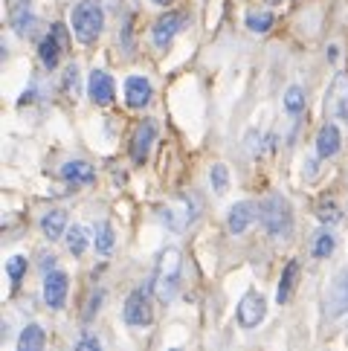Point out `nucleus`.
<instances>
[{"label": "nucleus", "mask_w": 348, "mask_h": 351, "mask_svg": "<svg viewBox=\"0 0 348 351\" xmlns=\"http://www.w3.org/2000/svg\"><path fill=\"white\" fill-rule=\"evenodd\" d=\"M316 218L322 223H337L340 221V209L331 204V200H319V206H316Z\"/></svg>", "instance_id": "cd10ccee"}, {"label": "nucleus", "mask_w": 348, "mask_h": 351, "mask_svg": "<svg viewBox=\"0 0 348 351\" xmlns=\"http://www.w3.org/2000/svg\"><path fill=\"white\" fill-rule=\"evenodd\" d=\"M6 273H9L12 285H18V282H21V276L27 273V258H23V256H12V258H9V265H6Z\"/></svg>", "instance_id": "c85d7f7f"}, {"label": "nucleus", "mask_w": 348, "mask_h": 351, "mask_svg": "<svg viewBox=\"0 0 348 351\" xmlns=\"http://www.w3.org/2000/svg\"><path fill=\"white\" fill-rule=\"evenodd\" d=\"M273 23H276V18H273L270 12H250V15H247V27L253 32H270Z\"/></svg>", "instance_id": "393cba45"}, {"label": "nucleus", "mask_w": 348, "mask_h": 351, "mask_svg": "<svg viewBox=\"0 0 348 351\" xmlns=\"http://www.w3.org/2000/svg\"><path fill=\"white\" fill-rule=\"evenodd\" d=\"M328 313L331 317H343L348 313V270L337 276V282L331 285V293H328Z\"/></svg>", "instance_id": "dca6fc26"}, {"label": "nucleus", "mask_w": 348, "mask_h": 351, "mask_svg": "<svg viewBox=\"0 0 348 351\" xmlns=\"http://www.w3.org/2000/svg\"><path fill=\"white\" fill-rule=\"evenodd\" d=\"M171 351H180V348H171Z\"/></svg>", "instance_id": "473e14b6"}, {"label": "nucleus", "mask_w": 348, "mask_h": 351, "mask_svg": "<svg viewBox=\"0 0 348 351\" xmlns=\"http://www.w3.org/2000/svg\"><path fill=\"white\" fill-rule=\"evenodd\" d=\"M264 313H267V302H264V296L250 291V293H244L241 296V302H238V322L244 325V328H256V325L264 322Z\"/></svg>", "instance_id": "1a4fd4ad"}, {"label": "nucleus", "mask_w": 348, "mask_h": 351, "mask_svg": "<svg viewBox=\"0 0 348 351\" xmlns=\"http://www.w3.org/2000/svg\"><path fill=\"white\" fill-rule=\"evenodd\" d=\"M76 351H102V343H99L96 334H82L76 343Z\"/></svg>", "instance_id": "c756f323"}, {"label": "nucleus", "mask_w": 348, "mask_h": 351, "mask_svg": "<svg viewBox=\"0 0 348 351\" xmlns=\"http://www.w3.org/2000/svg\"><path fill=\"white\" fill-rule=\"evenodd\" d=\"M47 346V334L41 325H27V328L21 331V340H18V351H44Z\"/></svg>", "instance_id": "aec40b11"}, {"label": "nucleus", "mask_w": 348, "mask_h": 351, "mask_svg": "<svg viewBox=\"0 0 348 351\" xmlns=\"http://www.w3.org/2000/svg\"><path fill=\"white\" fill-rule=\"evenodd\" d=\"M163 215H166L163 221L169 223L171 230H186L197 215V200L195 197H180V200H174Z\"/></svg>", "instance_id": "9b49d317"}, {"label": "nucleus", "mask_w": 348, "mask_h": 351, "mask_svg": "<svg viewBox=\"0 0 348 351\" xmlns=\"http://www.w3.org/2000/svg\"><path fill=\"white\" fill-rule=\"evenodd\" d=\"M76 84H79V70H76V67H70V70H67V76H64V87L76 93Z\"/></svg>", "instance_id": "7c9ffc66"}, {"label": "nucleus", "mask_w": 348, "mask_h": 351, "mask_svg": "<svg viewBox=\"0 0 348 351\" xmlns=\"http://www.w3.org/2000/svg\"><path fill=\"white\" fill-rule=\"evenodd\" d=\"M151 82H148L145 76H128L125 79V102L131 108H145L148 102H151Z\"/></svg>", "instance_id": "4468645a"}, {"label": "nucleus", "mask_w": 348, "mask_h": 351, "mask_svg": "<svg viewBox=\"0 0 348 351\" xmlns=\"http://www.w3.org/2000/svg\"><path fill=\"white\" fill-rule=\"evenodd\" d=\"M114 79L108 76L105 70H93L90 79H87V96H90V102L108 108L110 102H114Z\"/></svg>", "instance_id": "f8f14e48"}, {"label": "nucleus", "mask_w": 348, "mask_h": 351, "mask_svg": "<svg viewBox=\"0 0 348 351\" xmlns=\"http://www.w3.org/2000/svg\"><path fill=\"white\" fill-rule=\"evenodd\" d=\"M258 218V206L250 204V200H238L229 212H227V230L232 235H241L244 230L253 227V221Z\"/></svg>", "instance_id": "ddd939ff"}, {"label": "nucleus", "mask_w": 348, "mask_h": 351, "mask_svg": "<svg viewBox=\"0 0 348 351\" xmlns=\"http://www.w3.org/2000/svg\"><path fill=\"white\" fill-rule=\"evenodd\" d=\"M337 152H340V128L328 122V125H322L319 134H316V154L328 160V157H334Z\"/></svg>", "instance_id": "a211bd4d"}, {"label": "nucleus", "mask_w": 348, "mask_h": 351, "mask_svg": "<svg viewBox=\"0 0 348 351\" xmlns=\"http://www.w3.org/2000/svg\"><path fill=\"white\" fill-rule=\"evenodd\" d=\"M183 15L180 12H166V15H160L154 21V27H151V41L157 49H166L171 41H174V35H177L183 29Z\"/></svg>", "instance_id": "0eeeda50"}, {"label": "nucleus", "mask_w": 348, "mask_h": 351, "mask_svg": "<svg viewBox=\"0 0 348 351\" xmlns=\"http://www.w3.org/2000/svg\"><path fill=\"white\" fill-rule=\"evenodd\" d=\"M154 3H157V6H169V3H171V0H154Z\"/></svg>", "instance_id": "2f4dec72"}, {"label": "nucleus", "mask_w": 348, "mask_h": 351, "mask_svg": "<svg viewBox=\"0 0 348 351\" xmlns=\"http://www.w3.org/2000/svg\"><path fill=\"white\" fill-rule=\"evenodd\" d=\"M122 317H125V322L134 325V328H145V325H151V319H154L151 293H148L145 287L131 291L128 299H125V308H122Z\"/></svg>", "instance_id": "20e7f679"}, {"label": "nucleus", "mask_w": 348, "mask_h": 351, "mask_svg": "<svg viewBox=\"0 0 348 351\" xmlns=\"http://www.w3.org/2000/svg\"><path fill=\"white\" fill-rule=\"evenodd\" d=\"M209 180H212V189L221 195V192H227V186H229V171L223 162H215L212 171H209Z\"/></svg>", "instance_id": "bb28decb"}, {"label": "nucleus", "mask_w": 348, "mask_h": 351, "mask_svg": "<svg viewBox=\"0 0 348 351\" xmlns=\"http://www.w3.org/2000/svg\"><path fill=\"white\" fill-rule=\"evenodd\" d=\"M41 232L49 241H58L61 235H67V212L64 209H49L41 218Z\"/></svg>", "instance_id": "6ab92c4d"}, {"label": "nucleus", "mask_w": 348, "mask_h": 351, "mask_svg": "<svg viewBox=\"0 0 348 351\" xmlns=\"http://www.w3.org/2000/svg\"><path fill=\"white\" fill-rule=\"evenodd\" d=\"M70 23H73V35L79 44H93L105 27V12L96 0H82L73 6L70 12Z\"/></svg>", "instance_id": "f03ea898"}, {"label": "nucleus", "mask_w": 348, "mask_h": 351, "mask_svg": "<svg viewBox=\"0 0 348 351\" xmlns=\"http://www.w3.org/2000/svg\"><path fill=\"white\" fill-rule=\"evenodd\" d=\"M67 47V29L61 23H53V29L44 35V41L38 44V58L47 70H55L58 61H61V53Z\"/></svg>", "instance_id": "39448f33"}, {"label": "nucleus", "mask_w": 348, "mask_h": 351, "mask_svg": "<svg viewBox=\"0 0 348 351\" xmlns=\"http://www.w3.org/2000/svg\"><path fill=\"white\" fill-rule=\"evenodd\" d=\"M93 244H96V253L99 256H110L114 253V247H116V235H114V227H110L108 221H102L96 227V238H93Z\"/></svg>", "instance_id": "412c9836"}, {"label": "nucleus", "mask_w": 348, "mask_h": 351, "mask_svg": "<svg viewBox=\"0 0 348 351\" xmlns=\"http://www.w3.org/2000/svg\"><path fill=\"white\" fill-rule=\"evenodd\" d=\"M9 23H12V29H15L18 35H29L35 29V12H32L29 0H18V3L12 6Z\"/></svg>", "instance_id": "2eb2a0df"}, {"label": "nucleus", "mask_w": 348, "mask_h": 351, "mask_svg": "<svg viewBox=\"0 0 348 351\" xmlns=\"http://www.w3.org/2000/svg\"><path fill=\"white\" fill-rule=\"evenodd\" d=\"M325 114L348 119V73H337L325 93Z\"/></svg>", "instance_id": "423d86ee"}, {"label": "nucleus", "mask_w": 348, "mask_h": 351, "mask_svg": "<svg viewBox=\"0 0 348 351\" xmlns=\"http://www.w3.org/2000/svg\"><path fill=\"white\" fill-rule=\"evenodd\" d=\"M154 136H157V125L151 119H145V122L136 125V131L131 136V160L136 162V166H142V162L148 160V154H151Z\"/></svg>", "instance_id": "6e6552de"}, {"label": "nucleus", "mask_w": 348, "mask_h": 351, "mask_svg": "<svg viewBox=\"0 0 348 351\" xmlns=\"http://www.w3.org/2000/svg\"><path fill=\"white\" fill-rule=\"evenodd\" d=\"M61 178L73 186H87V183H93L96 171L90 162H84V160H67L64 166H61Z\"/></svg>", "instance_id": "f3484780"}, {"label": "nucleus", "mask_w": 348, "mask_h": 351, "mask_svg": "<svg viewBox=\"0 0 348 351\" xmlns=\"http://www.w3.org/2000/svg\"><path fill=\"white\" fill-rule=\"evenodd\" d=\"M258 218H261V227H264V232L270 238H288L290 235L293 212H290V204L282 195H270V197L261 200Z\"/></svg>", "instance_id": "7ed1b4c3"}, {"label": "nucleus", "mask_w": 348, "mask_h": 351, "mask_svg": "<svg viewBox=\"0 0 348 351\" xmlns=\"http://www.w3.org/2000/svg\"><path fill=\"white\" fill-rule=\"evenodd\" d=\"M296 279H299V265H296V261H290V265L284 267V273H282V279H279V291H276V299H279L282 305H284V302H288V299H290Z\"/></svg>", "instance_id": "4be33fe9"}, {"label": "nucleus", "mask_w": 348, "mask_h": 351, "mask_svg": "<svg viewBox=\"0 0 348 351\" xmlns=\"http://www.w3.org/2000/svg\"><path fill=\"white\" fill-rule=\"evenodd\" d=\"M64 238H67V250H70L73 256H82L84 250H87V232L79 227V223H73Z\"/></svg>", "instance_id": "b1692460"}, {"label": "nucleus", "mask_w": 348, "mask_h": 351, "mask_svg": "<svg viewBox=\"0 0 348 351\" xmlns=\"http://www.w3.org/2000/svg\"><path fill=\"white\" fill-rule=\"evenodd\" d=\"M180 276H183V256L177 247H166L157 258V267H154V296L160 302H171L177 296V287H180Z\"/></svg>", "instance_id": "f257e3e1"}, {"label": "nucleus", "mask_w": 348, "mask_h": 351, "mask_svg": "<svg viewBox=\"0 0 348 351\" xmlns=\"http://www.w3.org/2000/svg\"><path fill=\"white\" fill-rule=\"evenodd\" d=\"M334 250H337V238H334L328 230L316 232L314 241H310V253H314V258H328Z\"/></svg>", "instance_id": "5701e85b"}, {"label": "nucleus", "mask_w": 348, "mask_h": 351, "mask_svg": "<svg viewBox=\"0 0 348 351\" xmlns=\"http://www.w3.org/2000/svg\"><path fill=\"white\" fill-rule=\"evenodd\" d=\"M284 108H288V114H302L305 110V90L302 87H288V93H284Z\"/></svg>", "instance_id": "a878e982"}, {"label": "nucleus", "mask_w": 348, "mask_h": 351, "mask_svg": "<svg viewBox=\"0 0 348 351\" xmlns=\"http://www.w3.org/2000/svg\"><path fill=\"white\" fill-rule=\"evenodd\" d=\"M67 287H70L67 273L49 270V273L44 276V302L53 308V311L64 308V302H67Z\"/></svg>", "instance_id": "9d476101"}]
</instances>
